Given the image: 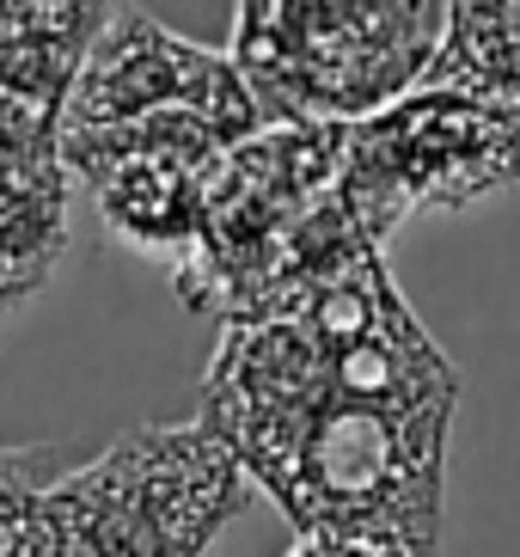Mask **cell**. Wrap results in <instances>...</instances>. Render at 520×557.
<instances>
[{
  "label": "cell",
  "mask_w": 520,
  "mask_h": 557,
  "mask_svg": "<svg viewBox=\"0 0 520 557\" xmlns=\"http://www.w3.org/2000/svg\"><path fill=\"white\" fill-rule=\"evenodd\" d=\"M454 410L459 368L368 258L307 312L233 325L196 417L300 540L441 557Z\"/></svg>",
  "instance_id": "6da1fadb"
},
{
  "label": "cell",
  "mask_w": 520,
  "mask_h": 557,
  "mask_svg": "<svg viewBox=\"0 0 520 557\" xmlns=\"http://www.w3.org/2000/svg\"><path fill=\"white\" fill-rule=\"evenodd\" d=\"M343 129L263 123L227 153L202 202V233L172 270L190 312H221L233 325L294 319L337 288L349 270L380 258L356 209L337 190Z\"/></svg>",
  "instance_id": "7a4b0ae2"
},
{
  "label": "cell",
  "mask_w": 520,
  "mask_h": 557,
  "mask_svg": "<svg viewBox=\"0 0 520 557\" xmlns=\"http://www.w3.org/2000/svg\"><path fill=\"white\" fill-rule=\"evenodd\" d=\"M447 13V0H245L227 55L263 123L356 129L429 86Z\"/></svg>",
  "instance_id": "3957f363"
},
{
  "label": "cell",
  "mask_w": 520,
  "mask_h": 557,
  "mask_svg": "<svg viewBox=\"0 0 520 557\" xmlns=\"http://www.w3.org/2000/svg\"><path fill=\"white\" fill-rule=\"evenodd\" d=\"M245 496L251 478L202 417L141 423L37 491V557H202Z\"/></svg>",
  "instance_id": "277c9868"
},
{
  "label": "cell",
  "mask_w": 520,
  "mask_h": 557,
  "mask_svg": "<svg viewBox=\"0 0 520 557\" xmlns=\"http://www.w3.org/2000/svg\"><path fill=\"white\" fill-rule=\"evenodd\" d=\"M520 184V123L466 92L423 86L343 129V202L386 251L410 214H454Z\"/></svg>",
  "instance_id": "5b68a950"
},
{
  "label": "cell",
  "mask_w": 520,
  "mask_h": 557,
  "mask_svg": "<svg viewBox=\"0 0 520 557\" xmlns=\"http://www.w3.org/2000/svg\"><path fill=\"white\" fill-rule=\"evenodd\" d=\"M160 111H214L263 129V111L251 86L239 81L233 55H214L190 37L165 32L141 7H111V25L98 32L62 111V135H104Z\"/></svg>",
  "instance_id": "8992f818"
},
{
  "label": "cell",
  "mask_w": 520,
  "mask_h": 557,
  "mask_svg": "<svg viewBox=\"0 0 520 557\" xmlns=\"http://www.w3.org/2000/svg\"><path fill=\"white\" fill-rule=\"evenodd\" d=\"M111 25L98 0H0V104L62 129L86 55Z\"/></svg>",
  "instance_id": "52a82bcc"
},
{
  "label": "cell",
  "mask_w": 520,
  "mask_h": 557,
  "mask_svg": "<svg viewBox=\"0 0 520 557\" xmlns=\"http://www.w3.org/2000/svg\"><path fill=\"white\" fill-rule=\"evenodd\" d=\"M429 86L466 92L520 123V0H454Z\"/></svg>",
  "instance_id": "ba28073f"
},
{
  "label": "cell",
  "mask_w": 520,
  "mask_h": 557,
  "mask_svg": "<svg viewBox=\"0 0 520 557\" xmlns=\"http://www.w3.org/2000/svg\"><path fill=\"white\" fill-rule=\"evenodd\" d=\"M288 557H380L374 545H356V540H300Z\"/></svg>",
  "instance_id": "9c48e42d"
},
{
  "label": "cell",
  "mask_w": 520,
  "mask_h": 557,
  "mask_svg": "<svg viewBox=\"0 0 520 557\" xmlns=\"http://www.w3.org/2000/svg\"><path fill=\"white\" fill-rule=\"evenodd\" d=\"M0 454H7V447H0Z\"/></svg>",
  "instance_id": "30bf717a"
}]
</instances>
